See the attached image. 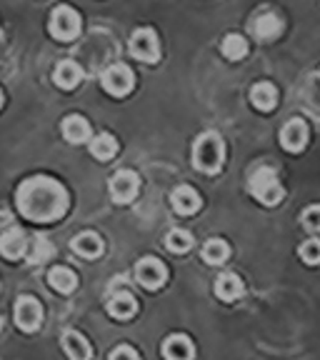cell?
<instances>
[{
  "label": "cell",
  "mask_w": 320,
  "mask_h": 360,
  "mask_svg": "<svg viewBox=\"0 0 320 360\" xmlns=\"http://www.w3.org/2000/svg\"><path fill=\"white\" fill-rule=\"evenodd\" d=\"M18 210L35 223H53L68 210V191L53 178H30L18 188Z\"/></svg>",
  "instance_id": "cell-1"
},
{
  "label": "cell",
  "mask_w": 320,
  "mask_h": 360,
  "mask_svg": "<svg viewBox=\"0 0 320 360\" xmlns=\"http://www.w3.org/2000/svg\"><path fill=\"white\" fill-rule=\"evenodd\" d=\"M225 146L223 138L215 133H203L193 146V165L203 173H218L223 168Z\"/></svg>",
  "instance_id": "cell-2"
},
{
  "label": "cell",
  "mask_w": 320,
  "mask_h": 360,
  "mask_svg": "<svg viewBox=\"0 0 320 360\" xmlns=\"http://www.w3.org/2000/svg\"><path fill=\"white\" fill-rule=\"evenodd\" d=\"M248 191L263 205H278L283 200V186L281 180H278L276 168H270V165H263V168H258L250 175Z\"/></svg>",
  "instance_id": "cell-3"
},
{
  "label": "cell",
  "mask_w": 320,
  "mask_h": 360,
  "mask_svg": "<svg viewBox=\"0 0 320 360\" xmlns=\"http://www.w3.org/2000/svg\"><path fill=\"white\" fill-rule=\"evenodd\" d=\"M80 33V18L73 8L60 6L51 15V35L58 40H73Z\"/></svg>",
  "instance_id": "cell-4"
},
{
  "label": "cell",
  "mask_w": 320,
  "mask_h": 360,
  "mask_svg": "<svg viewBox=\"0 0 320 360\" xmlns=\"http://www.w3.org/2000/svg\"><path fill=\"white\" fill-rule=\"evenodd\" d=\"M135 278L148 290H158V288H163L165 281H168V268L158 258H143L138 263V268H135Z\"/></svg>",
  "instance_id": "cell-5"
},
{
  "label": "cell",
  "mask_w": 320,
  "mask_h": 360,
  "mask_svg": "<svg viewBox=\"0 0 320 360\" xmlns=\"http://www.w3.org/2000/svg\"><path fill=\"white\" fill-rule=\"evenodd\" d=\"M130 53L138 60L146 63H155L158 56H160V45H158V35L153 33L151 28H141L135 30L133 38H130Z\"/></svg>",
  "instance_id": "cell-6"
},
{
  "label": "cell",
  "mask_w": 320,
  "mask_h": 360,
  "mask_svg": "<svg viewBox=\"0 0 320 360\" xmlns=\"http://www.w3.org/2000/svg\"><path fill=\"white\" fill-rule=\"evenodd\" d=\"M133 70H130L128 65H123V63H118V65H110L103 73V88L110 93V96H125V93H130L133 90Z\"/></svg>",
  "instance_id": "cell-7"
},
{
  "label": "cell",
  "mask_w": 320,
  "mask_h": 360,
  "mask_svg": "<svg viewBox=\"0 0 320 360\" xmlns=\"http://www.w3.org/2000/svg\"><path fill=\"white\" fill-rule=\"evenodd\" d=\"M40 321H43V308L38 305L35 298H20L15 305V326L25 333H33L40 328Z\"/></svg>",
  "instance_id": "cell-8"
},
{
  "label": "cell",
  "mask_w": 320,
  "mask_h": 360,
  "mask_svg": "<svg viewBox=\"0 0 320 360\" xmlns=\"http://www.w3.org/2000/svg\"><path fill=\"white\" fill-rule=\"evenodd\" d=\"M138 188H141V180L133 170H118L110 180V193L115 202H130L138 195Z\"/></svg>",
  "instance_id": "cell-9"
},
{
  "label": "cell",
  "mask_w": 320,
  "mask_h": 360,
  "mask_svg": "<svg viewBox=\"0 0 320 360\" xmlns=\"http://www.w3.org/2000/svg\"><path fill=\"white\" fill-rule=\"evenodd\" d=\"M305 143H308V125H305V120H288L281 130V146L290 153H300L305 148Z\"/></svg>",
  "instance_id": "cell-10"
},
{
  "label": "cell",
  "mask_w": 320,
  "mask_h": 360,
  "mask_svg": "<svg viewBox=\"0 0 320 360\" xmlns=\"http://www.w3.org/2000/svg\"><path fill=\"white\" fill-rule=\"evenodd\" d=\"M23 250H25V233L20 228H11L0 236V255L3 258L15 260L23 255Z\"/></svg>",
  "instance_id": "cell-11"
},
{
  "label": "cell",
  "mask_w": 320,
  "mask_h": 360,
  "mask_svg": "<svg viewBox=\"0 0 320 360\" xmlns=\"http://www.w3.org/2000/svg\"><path fill=\"white\" fill-rule=\"evenodd\" d=\"M173 208H175V213H180V215H193L198 208H200V195H198L196 191H193L191 186H180V188H175L173 191Z\"/></svg>",
  "instance_id": "cell-12"
},
{
  "label": "cell",
  "mask_w": 320,
  "mask_h": 360,
  "mask_svg": "<svg viewBox=\"0 0 320 360\" xmlns=\"http://www.w3.org/2000/svg\"><path fill=\"white\" fill-rule=\"evenodd\" d=\"M135 310H138V303H135L133 295L125 292V290L115 292V295L108 300V313H110L113 318H118V321H128V318H133Z\"/></svg>",
  "instance_id": "cell-13"
},
{
  "label": "cell",
  "mask_w": 320,
  "mask_h": 360,
  "mask_svg": "<svg viewBox=\"0 0 320 360\" xmlns=\"http://www.w3.org/2000/svg\"><path fill=\"white\" fill-rule=\"evenodd\" d=\"M255 35H258V40H263V43H270V40H276L278 35L283 33V20L278 15H273V13H263V15H258V20H255Z\"/></svg>",
  "instance_id": "cell-14"
},
{
  "label": "cell",
  "mask_w": 320,
  "mask_h": 360,
  "mask_svg": "<svg viewBox=\"0 0 320 360\" xmlns=\"http://www.w3.org/2000/svg\"><path fill=\"white\" fill-rule=\"evenodd\" d=\"M63 135H65L68 143H85L90 138V125L85 118H80V115H68L65 120H63Z\"/></svg>",
  "instance_id": "cell-15"
},
{
  "label": "cell",
  "mask_w": 320,
  "mask_h": 360,
  "mask_svg": "<svg viewBox=\"0 0 320 360\" xmlns=\"http://www.w3.org/2000/svg\"><path fill=\"white\" fill-rule=\"evenodd\" d=\"M80 78H83V70H80L73 60H63L60 65L56 68V73H53L56 85H58V88H63V90H73L75 85L80 83Z\"/></svg>",
  "instance_id": "cell-16"
},
{
  "label": "cell",
  "mask_w": 320,
  "mask_h": 360,
  "mask_svg": "<svg viewBox=\"0 0 320 360\" xmlns=\"http://www.w3.org/2000/svg\"><path fill=\"white\" fill-rule=\"evenodd\" d=\"M250 101H253V105L258 108V110L268 112L276 108L278 103V90L276 85L270 83H255L253 88H250Z\"/></svg>",
  "instance_id": "cell-17"
},
{
  "label": "cell",
  "mask_w": 320,
  "mask_h": 360,
  "mask_svg": "<svg viewBox=\"0 0 320 360\" xmlns=\"http://www.w3.org/2000/svg\"><path fill=\"white\" fill-rule=\"evenodd\" d=\"M165 360H193V343L186 335H170L163 343Z\"/></svg>",
  "instance_id": "cell-18"
},
{
  "label": "cell",
  "mask_w": 320,
  "mask_h": 360,
  "mask_svg": "<svg viewBox=\"0 0 320 360\" xmlns=\"http://www.w3.org/2000/svg\"><path fill=\"white\" fill-rule=\"evenodd\" d=\"M215 295H218L220 300H225V303H231V300L241 298V295H243L241 278L233 276V273H223V276L215 281Z\"/></svg>",
  "instance_id": "cell-19"
},
{
  "label": "cell",
  "mask_w": 320,
  "mask_h": 360,
  "mask_svg": "<svg viewBox=\"0 0 320 360\" xmlns=\"http://www.w3.org/2000/svg\"><path fill=\"white\" fill-rule=\"evenodd\" d=\"M63 348L70 355V360H90V345L80 333L68 330L65 335H63Z\"/></svg>",
  "instance_id": "cell-20"
},
{
  "label": "cell",
  "mask_w": 320,
  "mask_h": 360,
  "mask_svg": "<svg viewBox=\"0 0 320 360\" xmlns=\"http://www.w3.org/2000/svg\"><path fill=\"white\" fill-rule=\"evenodd\" d=\"M48 281H51V288L58 292H73L75 285H78V278H75V273L70 268H65V265H58V268L51 270V276H48Z\"/></svg>",
  "instance_id": "cell-21"
},
{
  "label": "cell",
  "mask_w": 320,
  "mask_h": 360,
  "mask_svg": "<svg viewBox=\"0 0 320 360\" xmlns=\"http://www.w3.org/2000/svg\"><path fill=\"white\" fill-rule=\"evenodd\" d=\"M73 250L80 253L83 258H98L103 253V240L96 233H83L73 240Z\"/></svg>",
  "instance_id": "cell-22"
},
{
  "label": "cell",
  "mask_w": 320,
  "mask_h": 360,
  "mask_svg": "<svg viewBox=\"0 0 320 360\" xmlns=\"http://www.w3.org/2000/svg\"><path fill=\"white\" fill-rule=\"evenodd\" d=\"M228 255H231V248H228L225 240H220V238H213V240H208L205 245H203V260H205L208 265L225 263Z\"/></svg>",
  "instance_id": "cell-23"
},
{
  "label": "cell",
  "mask_w": 320,
  "mask_h": 360,
  "mask_svg": "<svg viewBox=\"0 0 320 360\" xmlns=\"http://www.w3.org/2000/svg\"><path fill=\"white\" fill-rule=\"evenodd\" d=\"M90 153H93L98 160H110V158L118 153V141H115L110 133H101L96 141L90 143Z\"/></svg>",
  "instance_id": "cell-24"
},
{
  "label": "cell",
  "mask_w": 320,
  "mask_h": 360,
  "mask_svg": "<svg viewBox=\"0 0 320 360\" xmlns=\"http://www.w3.org/2000/svg\"><path fill=\"white\" fill-rule=\"evenodd\" d=\"M220 51H223V56L228 58V60H241V58L248 53V43H245V38H243V35L231 33V35H225L223 45H220Z\"/></svg>",
  "instance_id": "cell-25"
},
{
  "label": "cell",
  "mask_w": 320,
  "mask_h": 360,
  "mask_svg": "<svg viewBox=\"0 0 320 360\" xmlns=\"http://www.w3.org/2000/svg\"><path fill=\"white\" fill-rule=\"evenodd\" d=\"M165 243H168V250H173V253H188V250L193 248V236L188 231L175 228V231L168 233Z\"/></svg>",
  "instance_id": "cell-26"
},
{
  "label": "cell",
  "mask_w": 320,
  "mask_h": 360,
  "mask_svg": "<svg viewBox=\"0 0 320 360\" xmlns=\"http://www.w3.org/2000/svg\"><path fill=\"white\" fill-rule=\"evenodd\" d=\"M298 255H300V260H303V263L318 265L320 263V240H315V238L305 240L303 245L298 248Z\"/></svg>",
  "instance_id": "cell-27"
},
{
  "label": "cell",
  "mask_w": 320,
  "mask_h": 360,
  "mask_svg": "<svg viewBox=\"0 0 320 360\" xmlns=\"http://www.w3.org/2000/svg\"><path fill=\"white\" fill-rule=\"evenodd\" d=\"M30 263H45V260L53 258V245L48 240H43V238H38V240L33 243V250H30Z\"/></svg>",
  "instance_id": "cell-28"
},
{
  "label": "cell",
  "mask_w": 320,
  "mask_h": 360,
  "mask_svg": "<svg viewBox=\"0 0 320 360\" xmlns=\"http://www.w3.org/2000/svg\"><path fill=\"white\" fill-rule=\"evenodd\" d=\"M300 220H303L308 231H320V205H308L303 210V215H300Z\"/></svg>",
  "instance_id": "cell-29"
},
{
  "label": "cell",
  "mask_w": 320,
  "mask_h": 360,
  "mask_svg": "<svg viewBox=\"0 0 320 360\" xmlns=\"http://www.w3.org/2000/svg\"><path fill=\"white\" fill-rule=\"evenodd\" d=\"M110 360H141V358H138V353H135L133 348H128V345H120V348L113 350Z\"/></svg>",
  "instance_id": "cell-30"
},
{
  "label": "cell",
  "mask_w": 320,
  "mask_h": 360,
  "mask_svg": "<svg viewBox=\"0 0 320 360\" xmlns=\"http://www.w3.org/2000/svg\"><path fill=\"white\" fill-rule=\"evenodd\" d=\"M0 105H3V93H0Z\"/></svg>",
  "instance_id": "cell-31"
},
{
  "label": "cell",
  "mask_w": 320,
  "mask_h": 360,
  "mask_svg": "<svg viewBox=\"0 0 320 360\" xmlns=\"http://www.w3.org/2000/svg\"><path fill=\"white\" fill-rule=\"evenodd\" d=\"M0 328H3V321H0Z\"/></svg>",
  "instance_id": "cell-32"
}]
</instances>
